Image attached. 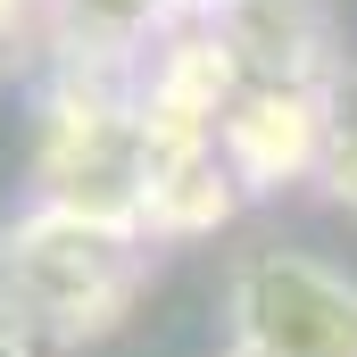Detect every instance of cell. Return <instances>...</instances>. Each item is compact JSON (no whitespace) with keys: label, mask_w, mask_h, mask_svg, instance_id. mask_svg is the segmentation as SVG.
<instances>
[{"label":"cell","mask_w":357,"mask_h":357,"mask_svg":"<svg viewBox=\"0 0 357 357\" xmlns=\"http://www.w3.org/2000/svg\"><path fill=\"white\" fill-rule=\"evenodd\" d=\"M133 241L100 216V208H42L25 233H8L0 250V282H8V307L33 316L42 333L59 341H84L108 333L133 299Z\"/></svg>","instance_id":"1"},{"label":"cell","mask_w":357,"mask_h":357,"mask_svg":"<svg viewBox=\"0 0 357 357\" xmlns=\"http://www.w3.org/2000/svg\"><path fill=\"white\" fill-rule=\"evenodd\" d=\"M233 324L258 357H357V282L299 250H258L233 274Z\"/></svg>","instance_id":"2"},{"label":"cell","mask_w":357,"mask_h":357,"mask_svg":"<svg viewBox=\"0 0 357 357\" xmlns=\"http://www.w3.org/2000/svg\"><path fill=\"white\" fill-rule=\"evenodd\" d=\"M316 108H324V183L341 208H357V67H341Z\"/></svg>","instance_id":"3"},{"label":"cell","mask_w":357,"mask_h":357,"mask_svg":"<svg viewBox=\"0 0 357 357\" xmlns=\"http://www.w3.org/2000/svg\"><path fill=\"white\" fill-rule=\"evenodd\" d=\"M158 0H75V17H91V25H108V33H133L142 17H150Z\"/></svg>","instance_id":"4"},{"label":"cell","mask_w":357,"mask_h":357,"mask_svg":"<svg viewBox=\"0 0 357 357\" xmlns=\"http://www.w3.org/2000/svg\"><path fill=\"white\" fill-rule=\"evenodd\" d=\"M0 357H25V324H8V316H0Z\"/></svg>","instance_id":"5"},{"label":"cell","mask_w":357,"mask_h":357,"mask_svg":"<svg viewBox=\"0 0 357 357\" xmlns=\"http://www.w3.org/2000/svg\"><path fill=\"white\" fill-rule=\"evenodd\" d=\"M17 25H25V0H0V42H8Z\"/></svg>","instance_id":"6"}]
</instances>
